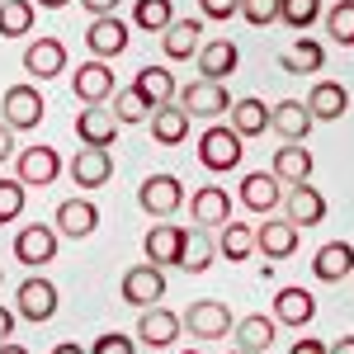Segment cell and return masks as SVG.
Here are the masks:
<instances>
[{
  "label": "cell",
  "mask_w": 354,
  "mask_h": 354,
  "mask_svg": "<svg viewBox=\"0 0 354 354\" xmlns=\"http://www.w3.org/2000/svg\"><path fill=\"white\" fill-rule=\"evenodd\" d=\"M241 19L255 28L279 24V0H241Z\"/></svg>",
  "instance_id": "cell-42"
},
{
  "label": "cell",
  "mask_w": 354,
  "mask_h": 354,
  "mask_svg": "<svg viewBox=\"0 0 354 354\" xmlns=\"http://www.w3.org/2000/svg\"><path fill=\"white\" fill-rule=\"evenodd\" d=\"M227 118H232V128L241 137H265V128H270V104L255 100V95H245V100H232Z\"/></svg>",
  "instance_id": "cell-31"
},
{
  "label": "cell",
  "mask_w": 354,
  "mask_h": 354,
  "mask_svg": "<svg viewBox=\"0 0 354 354\" xmlns=\"http://www.w3.org/2000/svg\"><path fill=\"white\" fill-rule=\"evenodd\" d=\"M218 250L227 260H245V255H255V227H245V222H227L218 236Z\"/></svg>",
  "instance_id": "cell-37"
},
{
  "label": "cell",
  "mask_w": 354,
  "mask_h": 354,
  "mask_svg": "<svg viewBox=\"0 0 354 354\" xmlns=\"http://www.w3.org/2000/svg\"><path fill=\"white\" fill-rule=\"evenodd\" d=\"M288 354H326V345H322V340H293Z\"/></svg>",
  "instance_id": "cell-48"
},
{
  "label": "cell",
  "mask_w": 354,
  "mask_h": 354,
  "mask_svg": "<svg viewBox=\"0 0 354 354\" xmlns=\"http://www.w3.org/2000/svg\"><path fill=\"white\" fill-rule=\"evenodd\" d=\"M43 10H62V5H71V0H38Z\"/></svg>",
  "instance_id": "cell-52"
},
{
  "label": "cell",
  "mask_w": 354,
  "mask_h": 354,
  "mask_svg": "<svg viewBox=\"0 0 354 354\" xmlns=\"http://www.w3.org/2000/svg\"><path fill=\"white\" fill-rule=\"evenodd\" d=\"M113 118H118L123 128H128V123H147V118H151V104L137 95L133 85H128V90H113Z\"/></svg>",
  "instance_id": "cell-40"
},
{
  "label": "cell",
  "mask_w": 354,
  "mask_h": 354,
  "mask_svg": "<svg viewBox=\"0 0 354 354\" xmlns=\"http://www.w3.org/2000/svg\"><path fill=\"white\" fill-rule=\"evenodd\" d=\"M185 354H198V350H185Z\"/></svg>",
  "instance_id": "cell-55"
},
{
  "label": "cell",
  "mask_w": 354,
  "mask_h": 354,
  "mask_svg": "<svg viewBox=\"0 0 354 354\" xmlns=\"http://www.w3.org/2000/svg\"><path fill=\"white\" fill-rule=\"evenodd\" d=\"M24 71L28 76H38V81H53L66 71V48L57 43V38H33L24 48Z\"/></svg>",
  "instance_id": "cell-16"
},
{
  "label": "cell",
  "mask_w": 354,
  "mask_h": 354,
  "mask_svg": "<svg viewBox=\"0 0 354 354\" xmlns=\"http://www.w3.org/2000/svg\"><path fill=\"white\" fill-rule=\"evenodd\" d=\"M85 10H90V15H95V19H100V15H113V10H118V0H81Z\"/></svg>",
  "instance_id": "cell-46"
},
{
  "label": "cell",
  "mask_w": 354,
  "mask_h": 354,
  "mask_svg": "<svg viewBox=\"0 0 354 354\" xmlns=\"http://www.w3.org/2000/svg\"><path fill=\"white\" fill-rule=\"evenodd\" d=\"M322 19H326V33L340 48H354V0H335Z\"/></svg>",
  "instance_id": "cell-38"
},
{
  "label": "cell",
  "mask_w": 354,
  "mask_h": 354,
  "mask_svg": "<svg viewBox=\"0 0 354 354\" xmlns=\"http://www.w3.org/2000/svg\"><path fill=\"white\" fill-rule=\"evenodd\" d=\"M57 175H62V156H57L53 147L38 142V147H24L19 151V175H15L19 185H38L43 189V185H53Z\"/></svg>",
  "instance_id": "cell-13"
},
{
  "label": "cell",
  "mask_w": 354,
  "mask_h": 354,
  "mask_svg": "<svg viewBox=\"0 0 354 354\" xmlns=\"http://www.w3.org/2000/svg\"><path fill=\"white\" fill-rule=\"evenodd\" d=\"M161 48H165V57H170V62L198 57V48H203V24H198V19H170Z\"/></svg>",
  "instance_id": "cell-27"
},
{
  "label": "cell",
  "mask_w": 354,
  "mask_h": 354,
  "mask_svg": "<svg viewBox=\"0 0 354 354\" xmlns=\"http://www.w3.org/2000/svg\"><path fill=\"white\" fill-rule=\"evenodd\" d=\"M118 118H113V109H104V104H85L81 113H76V137H81V147H113V137H118Z\"/></svg>",
  "instance_id": "cell-10"
},
{
  "label": "cell",
  "mask_w": 354,
  "mask_h": 354,
  "mask_svg": "<svg viewBox=\"0 0 354 354\" xmlns=\"http://www.w3.org/2000/svg\"><path fill=\"white\" fill-rule=\"evenodd\" d=\"M165 298V274H161V265H133V270L123 274V302L128 307H156V302Z\"/></svg>",
  "instance_id": "cell-6"
},
{
  "label": "cell",
  "mask_w": 354,
  "mask_h": 354,
  "mask_svg": "<svg viewBox=\"0 0 354 354\" xmlns=\"http://www.w3.org/2000/svg\"><path fill=\"white\" fill-rule=\"evenodd\" d=\"M137 340H142L147 350L175 345V340H180V317L165 312V307H142V317H137Z\"/></svg>",
  "instance_id": "cell-11"
},
{
  "label": "cell",
  "mask_w": 354,
  "mask_h": 354,
  "mask_svg": "<svg viewBox=\"0 0 354 354\" xmlns=\"http://www.w3.org/2000/svg\"><path fill=\"white\" fill-rule=\"evenodd\" d=\"M326 354H354V335H340L335 345H326Z\"/></svg>",
  "instance_id": "cell-49"
},
{
  "label": "cell",
  "mask_w": 354,
  "mask_h": 354,
  "mask_svg": "<svg viewBox=\"0 0 354 354\" xmlns=\"http://www.w3.org/2000/svg\"><path fill=\"white\" fill-rule=\"evenodd\" d=\"M350 270H354V245L350 241H326L312 255V274H317L322 283H340Z\"/></svg>",
  "instance_id": "cell-26"
},
{
  "label": "cell",
  "mask_w": 354,
  "mask_h": 354,
  "mask_svg": "<svg viewBox=\"0 0 354 354\" xmlns=\"http://www.w3.org/2000/svg\"><path fill=\"white\" fill-rule=\"evenodd\" d=\"M279 62H283V71H293V76H317V71H322V62H326V48H322V43H312V38H298V43L279 57Z\"/></svg>",
  "instance_id": "cell-34"
},
{
  "label": "cell",
  "mask_w": 354,
  "mask_h": 354,
  "mask_svg": "<svg viewBox=\"0 0 354 354\" xmlns=\"http://www.w3.org/2000/svg\"><path fill=\"white\" fill-rule=\"evenodd\" d=\"M53 255H57V227H43V222L19 227V236H15V260L19 265H48Z\"/></svg>",
  "instance_id": "cell-14"
},
{
  "label": "cell",
  "mask_w": 354,
  "mask_h": 354,
  "mask_svg": "<svg viewBox=\"0 0 354 354\" xmlns=\"http://www.w3.org/2000/svg\"><path fill=\"white\" fill-rule=\"evenodd\" d=\"M175 104L189 113V118H222V113L232 109V95H227V85L222 81H189L175 90Z\"/></svg>",
  "instance_id": "cell-2"
},
{
  "label": "cell",
  "mask_w": 354,
  "mask_h": 354,
  "mask_svg": "<svg viewBox=\"0 0 354 354\" xmlns=\"http://www.w3.org/2000/svg\"><path fill=\"white\" fill-rule=\"evenodd\" d=\"M15 317H24V322H53L57 317V283L53 279H24L19 283V312Z\"/></svg>",
  "instance_id": "cell-8"
},
{
  "label": "cell",
  "mask_w": 354,
  "mask_h": 354,
  "mask_svg": "<svg viewBox=\"0 0 354 354\" xmlns=\"http://www.w3.org/2000/svg\"><path fill=\"white\" fill-rule=\"evenodd\" d=\"M180 326H189L194 340H222L227 330L236 326L232 322V312H227V302L218 298H203V302H189V312L180 317Z\"/></svg>",
  "instance_id": "cell-5"
},
{
  "label": "cell",
  "mask_w": 354,
  "mask_h": 354,
  "mask_svg": "<svg viewBox=\"0 0 354 354\" xmlns=\"http://www.w3.org/2000/svg\"><path fill=\"white\" fill-rule=\"evenodd\" d=\"M90 354H137V350H133V335H123V330H104V335L90 345Z\"/></svg>",
  "instance_id": "cell-43"
},
{
  "label": "cell",
  "mask_w": 354,
  "mask_h": 354,
  "mask_svg": "<svg viewBox=\"0 0 354 354\" xmlns=\"http://www.w3.org/2000/svg\"><path fill=\"white\" fill-rule=\"evenodd\" d=\"M66 170H71V180H76L81 189H100V185L113 180V151L109 147H85V151L71 156Z\"/></svg>",
  "instance_id": "cell-7"
},
{
  "label": "cell",
  "mask_w": 354,
  "mask_h": 354,
  "mask_svg": "<svg viewBox=\"0 0 354 354\" xmlns=\"http://www.w3.org/2000/svg\"><path fill=\"white\" fill-rule=\"evenodd\" d=\"M0 283H5V270H0Z\"/></svg>",
  "instance_id": "cell-54"
},
{
  "label": "cell",
  "mask_w": 354,
  "mask_h": 354,
  "mask_svg": "<svg viewBox=\"0 0 354 354\" xmlns=\"http://www.w3.org/2000/svg\"><path fill=\"white\" fill-rule=\"evenodd\" d=\"M133 90L151 104V109H156V104H170V100H175V90H180V85H175V76H170L165 66H142V71L133 76Z\"/></svg>",
  "instance_id": "cell-32"
},
{
  "label": "cell",
  "mask_w": 354,
  "mask_h": 354,
  "mask_svg": "<svg viewBox=\"0 0 354 354\" xmlns=\"http://www.w3.org/2000/svg\"><path fill=\"white\" fill-rule=\"evenodd\" d=\"M283 218L293 222V227H317V222H326V194L312 189V185H293V189L283 194Z\"/></svg>",
  "instance_id": "cell-9"
},
{
  "label": "cell",
  "mask_w": 354,
  "mask_h": 354,
  "mask_svg": "<svg viewBox=\"0 0 354 354\" xmlns=\"http://www.w3.org/2000/svg\"><path fill=\"white\" fill-rule=\"evenodd\" d=\"M170 19H175V5L170 0H137L133 5V24L142 33H165Z\"/></svg>",
  "instance_id": "cell-36"
},
{
  "label": "cell",
  "mask_w": 354,
  "mask_h": 354,
  "mask_svg": "<svg viewBox=\"0 0 354 354\" xmlns=\"http://www.w3.org/2000/svg\"><path fill=\"white\" fill-rule=\"evenodd\" d=\"M28 185H19V180H5V175H0V227H5V222H15L19 218V213H24V203H28Z\"/></svg>",
  "instance_id": "cell-41"
},
{
  "label": "cell",
  "mask_w": 354,
  "mask_h": 354,
  "mask_svg": "<svg viewBox=\"0 0 354 354\" xmlns=\"http://www.w3.org/2000/svg\"><path fill=\"white\" fill-rule=\"evenodd\" d=\"M10 335H15V312H10V307H0V345H5Z\"/></svg>",
  "instance_id": "cell-47"
},
{
  "label": "cell",
  "mask_w": 354,
  "mask_h": 354,
  "mask_svg": "<svg viewBox=\"0 0 354 354\" xmlns=\"http://www.w3.org/2000/svg\"><path fill=\"white\" fill-rule=\"evenodd\" d=\"M227 354H245V350H227Z\"/></svg>",
  "instance_id": "cell-53"
},
{
  "label": "cell",
  "mask_w": 354,
  "mask_h": 354,
  "mask_svg": "<svg viewBox=\"0 0 354 354\" xmlns=\"http://www.w3.org/2000/svg\"><path fill=\"white\" fill-rule=\"evenodd\" d=\"M198 5H203V19H222V24L241 15V0H198Z\"/></svg>",
  "instance_id": "cell-44"
},
{
  "label": "cell",
  "mask_w": 354,
  "mask_h": 354,
  "mask_svg": "<svg viewBox=\"0 0 354 354\" xmlns=\"http://www.w3.org/2000/svg\"><path fill=\"white\" fill-rule=\"evenodd\" d=\"M255 250L265 255V260H288L293 250H298V227L288 218H274L265 227H255Z\"/></svg>",
  "instance_id": "cell-19"
},
{
  "label": "cell",
  "mask_w": 354,
  "mask_h": 354,
  "mask_svg": "<svg viewBox=\"0 0 354 354\" xmlns=\"http://www.w3.org/2000/svg\"><path fill=\"white\" fill-rule=\"evenodd\" d=\"M33 0H0V38H24L33 28Z\"/></svg>",
  "instance_id": "cell-35"
},
{
  "label": "cell",
  "mask_w": 354,
  "mask_h": 354,
  "mask_svg": "<svg viewBox=\"0 0 354 354\" xmlns=\"http://www.w3.org/2000/svg\"><path fill=\"white\" fill-rule=\"evenodd\" d=\"M274 180L279 185H307L312 180V151L302 147V142H283L279 151H274Z\"/></svg>",
  "instance_id": "cell-21"
},
{
  "label": "cell",
  "mask_w": 354,
  "mask_h": 354,
  "mask_svg": "<svg viewBox=\"0 0 354 354\" xmlns=\"http://www.w3.org/2000/svg\"><path fill=\"white\" fill-rule=\"evenodd\" d=\"M10 156H15V128L0 123V161H10Z\"/></svg>",
  "instance_id": "cell-45"
},
{
  "label": "cell",
  "mask_w": 354,
  "mask_h": 354,
  "mask_svg": "<svg viewBox=\"0 0 354 354\" xmlns=\"http://www.w3.org/2000/svg\"><path fill=\"white\" fill-rule=\"evenodd\" d=\"M0 354H28L24 345H15V340H5V345H0Z\"/></svg>",
  "instance_id": "cell-51"
},
{
  "label": "cell",
  "mask_w": 354,
  "mask_h": 354,
  "mask_svg": "<svg viewBox=\"0 0 354 354\" xmlns=\"http://www.w3.org/2000/svg\"><path fill=\"white\" fill-rule=\"evenodd\" d=\"M312 123H317V118L307 113V104H302V100H279V104L270 109V128L283 137V142H307Z\"/></svg>",
  "instance_id": "cell-18"
},
{
  "label": "cell",
  "mask_w": 354,
  "mask_h": 354,
  "mask_svg": "<svg viewBox=\"0 0 354 354\" xmlns=\"http://www.w3.org/2000/svg\"><path fill=\"white\" fill-rule=\"evenodd\" d=\"M151 137H156L161 147H180V142L189 137V113L180 109L175 100H170V104H156V109H151Z\"/></svg>",
  "instance_id": "cell-30"
},
{
  "label": "cell",
  "mask_w": 354,
  "mask_h": 354,
  "mask_svg": "<svg viewBox=\"0 0 354 354\" xmlns=\"http://www.w3.org/2000/svg\"><path fill=\"white\" fill-rule=\"evenodd\" d=\"M241 142H245V137L236 133L232 123H227V128H222V123H213L208 133L198 137V161H203V170H213V175H218V170H236V165H241V156H245Z\"/></svg>",
  "instance_id": "cell-1"
},
{
  "label": "cell",
  "mask_w": 354,
  "mask_h": 354,
  "mask_svg": "<svg viewBox=\"0 0 354 354\" xmlns=\"http://www.w3.org/2000/svg\"><path fill=\"white\" fill-rule=\"evenodd\" d=\"M43 113H48V104H43V95H38V85H10L5 100H0V123L15 128V133L38 128Z\"/></svg>",
  "instance_id": "cell-3"
},
{
  "label": "cell",
  "mask_w": 354,
  "mask_h": 354,
  "mask_svg": "<svg viewBox=\"0 0 354 354\" xmlns=\"http://www.w3.org/2000/svg\"><path fill=\"white\" fill-rule=\"evenodd\" d=\"M142 250H147V260H151V265H180L185 227H170V222L151 227V232H147V241H142Z\"/></svg>",
  "instance_id": "cell-28"
},
{
  "label": "cell",
  "mask_w": 354,
  "mask_h": 354,
  "mask_svg": "<svg viewBox=\"0 0 354 354\" xmlns=\"http://www.w3.org/2000/svg\"><path fill=\"white\" fill-rule=\"evenodd\" d=\"M71 90H76V100L81 104H104L113 95V71L95 57V62H85V66H76V76H71Z\"/></svg>",
  "instance_id": "cell-17"
},
{
  "label": "cell",
  "mask_w": 354,
  "mask_h": 354,
  "mask_svg": "<svg viewBox=\"0 0 354 354\" xmlns=\"http://www.w3.org/2000/svg\"><path fill=\"white\" fill-rule=\"evenodd\" d=\"M100 227V208L90 203V198H66L62 208H57V232L62 236H71V241H81Z\"/></svg>",
  "instance_id": "cell-24"
},
{
  "label": "cell",
  "mask_w": 354,
  "mask_h": 354,
  "mask_svg": "<svg viewBox=\"0 0 354 354\" xmlns=\"http://www.w3.org/2000/svg\"><path fill=\"white\" fill-rule=\"evenodd\" d=\"M322 19V0H279V24H288V28H312Z\"/></svg>",
  "instance_id": "cell-39"
},
{
  "label": "cell",
  "mask_w": 354,
  "mask_h": 354,
  "mask_svg": "<svg viewBox=\"0 0 354 354\" xmlns=\"http://www.w3.org/2000/svg\"><path fill=\"white\" fill-rule=\"evenodd\" d=\"M189 218L198 227H227L232 222V198H227V189H218V185L194 189L189 194Z\"/></svg>",
  "instance_id": "cell-15"
},
{
  "label": "cell",
  "mask_w": 354,
  "mask_h": 354,
  "mask_svg": "<svg viewBox=\"0 0 354 354\" xmlns=\"http://www.w3.org/2000/svg\"><path fill=\"white\" fill-rule=\"evenodd\" d=\"M85 48L100 57H118L123 48H128V24L118 19V15H100V19H90V28H85Z\"/></svg>",
  "instance_id": "cell-12"
},
{
  "label": "cell",
  "mask_w": 354,
  "mask_h": 354,
  "mask_svg": "<svg viewBox=\"0 0 354 354\" xmlns=\"http://www.w3.org/2000/svg\"><path fill=\"white\" fill-rule=\"evenodd\" d=\"M274 335H279V322H274V317H241V322L232 326V340H236V350H245V354H265L274 345Z\"/></svg>",
  "instance_id": "cell-29"
},
{
  "label": "cell",
  "mask_w": 354,
  "mask_h": 354,
  "mask_svg": "<svg viewBox=\"0 0 354 354\" xmlns=\"http://www.w3.org/2000/svg\"><path fill=\"white\" fill-rule=\"evenodd\" d=\"M350 109V90L340 81H317L312 85V95H307V113L317 118V123H335V118H345Z\"/></svg>",
  "instance_id": "cell-20"
},
{
  "label": "cell",
  "mask_w": 354,
  "mask_h": 354,
  "mask_svg": "<svg viewBox=\"0 0 354 354\" xmlns=\"http://www.w3.org/2000/svg\"><path fill=\"white\" fill-rule=\"evenodd\" d=\"M137 203H142V213L147 218H170V213H180V203H185V185L175 180V175H147L142 185H137Z\"/></svg>",
  "instance_id": "cell-4"
},
{
  "label": "cell",
  "mask_w": 354,
  "mask_h": 354,
  "mask_svg": "<svg viewBox=\"0 0 354 354\" xmlns=\"http://www.w3.org/2000/svg\"><path fill=\"white\" fill-rule=\"evenodd\" d=\"M236 62H241V48L232 38H213V43L198 48V76L203 81H222V76L236 71Z\"/></svg>",
  "instance_id": "cell-22"
},
{
  "label": "cell",
  "mask_w": 354,
  "mask_h": 354,
  "mask_svg": "<svg viewBox=\"0 0 354 354\" xmlns=\"http://www.w3.org/2000/svg\"><path fill=\"white\" fill-rule=\"evenodd\" d=\"M241 203L250 208V213H274V208L283 203V185L274 180V170H270V175H265V170L245 175V180H241Z\"/></svg>",
  "instance_id": "cell-23"
},
{
  "label": "cell",
  "mask_w": 354,
  "mask_h": 354,
  "mask_svg": "<svg viewBox=\"0 0 354 354\" xmlns=\"http://www.w3.org/2000/svg\"><path fill=\"white\" fill-rule=\"evenodd\" d=\"M317 317V298L307 293V288H279V298H274V322L279 326H307Z\"/></svg>",
  "instance_id": "cell-25"
},
{
  "label": "cell",
  "mask_w": 354,
  "mask_h": 354,
  "mask_svg": "<svg viewBox=\"0 0 354 354\" xmlns=\"http://www.w3.org/2000/svg\"><path fill=\"white\" fill-rule=\"evenodd\" d=\"M218 255V241L208 236V227H189L185 232V250H180V270L185 274H203Z\"/></svg>",
  "instance_id": "cell-33"
},
{
  "label": "cell",
  "mask_w": 354,
  "mask_h": 354,
  "mask_svg": "<svg viewBox=\"0 0 354 354\" xmlns=\"http://www.w3.org/2000/svg\"><path fill=\"white\" fill-rule=\"evenodd\" d=\"M53 354H85V350H81V345H76V340H62V345H57Z\"/></svg>",
  "instance_id": "cell-50"
}]
</instances>
